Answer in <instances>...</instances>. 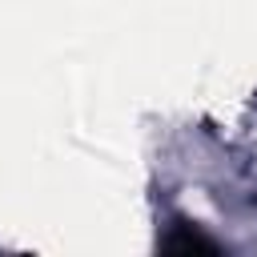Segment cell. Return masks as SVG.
<instances>
[{
  "label": "cell",
  "mask_w": 257,
  "mask_h": 257,
  "mask_svg": "<svg viewBox=\"0 0 257 257\" xmlns=\"http://www.w3.org/2000/svg\"><path fill=\"white\" fill-rule=\"evenodd\" d=\"M161 245H165V249H177V253H193V249H205V253H213V249H217V245H213L205 233H197L189 221H177V225H173V233H169Z\"/></svg>",
  "instance_id": "obj_1"
}]
</instances>
